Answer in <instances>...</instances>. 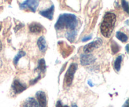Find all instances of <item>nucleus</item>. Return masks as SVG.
Segmentation results:
<instances>
[{
  "label": "nucleus",
  "mask_w": 129,
  "mask_h": 107,
  "mask_svg": "<svg viewBox=\"0 0 129 107\" xmlns=\"http://www.w3.org/2000/svg\"><path fill=\"white\" fill-rule=\"evenodd\" d=\"M103 44V41L100 38H96V39L91 42L89 43L83 48V51L84 54H89L91 52H93L94 49H96L99 48Z\"/></svg>",
  "instance_id": "4"
},
{
  "label": "nucleus",
  "mask_w": 129,
  "mask_h": 107,
  "mask_svg": "<svg viewBox=\"0 0 129 107\" xmlns=\"http://www.w3.org/2000/svg\"><path fill=\"white\" fill-rule=\"evenodd\" d=\"M54 5H52L49 8L45 10H42L39 11V14L44 17L47 18L49 20H52L53 19L54 13Z\"/></svg>",
  "instance_id": "9"
},
{
  "label": "nucleus",
  "mask_w": 129,
  "mask_h": 107,
  "mask_svg": "<svg viewBox=\"0 0 129 107\" xmlns=\"http://www.w3.org/2000/svg\"><path fill=\"white\" fill-rule=\"evenodd\" d=\"M77 33H78V31L76 29L74 30H70L66 33V37L71 43H73L75 40Z\"/></svg>",
  "instance_id": "14"
},
{
  "label": "nucleus",
  "mask_w": 129,
  "mask_h": 107,
  "mask_svg": "<svg viewBox=\"0 0 129 107\" xmlns=\"http://www.w3.org/2000/svg\"><path fill=\"white\" fill-rule=\"evenodd\" d=\"M123 57L122 55H119L117 57L114 62V69L117 72H119L121 68V64H122Z\"/></svg>",
  "instance_id": "16"
},
{
  "label": "nucleus",
  "mask_w": 129,
  "mask_h": 107,
  "mask_svg": "<svg viewBox=\"0 0 129 107\" xmlns=\"http://www.w3.org/2000/svg\"><path fill=\"white\" fill-rule=\"evenodd\" d=\"M1 28H2V23L0 22V31H1Z\"/></svg>",
  "instance_id": "29"
},
{
  "label": "nucleus",
  "mask_w": 129,
  "mask_h": 107,
  "mask_svg": "<svg viewBox=\"0 0 129 107\" xmlns=\"http://www.w3.org/2000/svg\"><path fill=\"white\" fill-rule=\"evenodd\" d=\"M37 45L39 50L42 52H45L47 49V45L46 40H45L44 37H40L37 40Z\"/></svg>",
  "instance_id": "12"
},
{
  "label": "nucleus",
  "mask_w": 129,
  "mask_h": 107,
  "mask_svg": "<svg viewBox=\"0 0 129 107\" xmlns=\"http://www.w3.org/2000/svg\"><path fill=\"white\" fill-rule=\"evenodd\" d=\"M40 77H41V76H40V74H39V75L37 76V78H35V79H32V80L30 81V84H31V85H33V84H35V83H36L39 80V79H40Z\"/></svg>",
  "instance_id": "21"
},
{
  "label": "nucleus",
  "mask_w": 129,
  "mask_h": 107,
  "mask_svg": "<svg viewBox=\"0 0 129 107\" xmlns=\"http://www.w3.org/2000/svg\"><path fill=\"white\" fill-rule=\"evenodd\" d=\"M25 55H26V53H25L24 51H22V50H21V51H19L18 52V54L15 55V57H14V59H13L14 64H15V65H17L18 63L19 60L20 59V58L22 57H23V56H25Z\"/></svg>",
  "instance_id": "18"
},
{
  "label": "nucleus",
  "mask_w": 129,
  "mask_h": 107,
  "mask_svg": "<svg viewBox=\"0 0 129 107\" xmlns=\"http://www.w3.org/2000/svg\"><path fill=\"white\" fill-rule=\"evenodd\" d=\"M96 59L93 55L91 54H84L81 55L80 63L82 65H88L95 62Z\"/></svg>",
  "instance_id": "7"
},
{
  "label": "nucleus",
  "mask_w": 129,
  "mask_h": 107,
  "mask_svg": "<svg viewBox=\"0 0 129 107\" xmlns=\"http://www.w3.org/2000/svg\"><path fill=\"white\" fill-rule=\"evenodd\" d=\"M2 47H3L2 42H1V40H0V51H1V50H2Z\"/></svg>",
  "instance_id": "26"
},
{
  "label": "nucleus",
  "mask_w": 129,
  "mask_h": 107,
  "mask_svg": "<svg viewBox=\"0 0 129 107\" xmlns=\"http://www.w3.org/2000/svg\"><path fill=\"white\" fill-rule=\"evenodd\" d=\"M122 107H128V99H127L125 101V103H124V104L123 105V106Z\"/></svg>",
  "instance_id": "24"
},
{
  "label": "nucleus",
  "mask_w": 129,
  "mask_h": 107,
  "mask_svg": "<svg viewBox=\"0 0 129 107\" xmlns=\"http://www.w3.org/2000/svg\"><path fill=\"white\" fill-rule=\"evenodd\" d=\"M78 69V64L76 63H72L69 65L65 75V83L67 86H70L73 83L74 76Z\"/></svg>",
  "instance_id": "3"
},
{
  "label": "nucleus",
  "mask_w": 129,
  "mask_h": 107,
  "mask_svg": "<svg viewBox=\"0 0 129 107\" xmlns=\"http://www.w3.org/2000/svg\"><path fill=\"white\" fill-rule=\"evenodd\" d=\"M116 37L122 42H127V40H128L127 35L124 33L121 32V31H117V33H116Z\"/></svg>",
  "instance_id": "17"
},
{
  "label": "nucleus",
  "mask_w": 129,
  "mask_h": 107,
  "mask_svg": "<svg viewBox=\"0 0 129 107\" xmlns=\"http://www.w3.org/2000/svg\"><path fill=\"white\" fill-rule=\"evenodd\" d=\"M55 107H69V106L68 105H64V104H62V102L60 101H57Z\"/></svg>",
  "instance_id": "22"
},
{
  "label": "nucleus",
  "mask_w": 129,
  "mask_h": 107,
  "mask_svg": "<svg viewBox=\"0 0 129 107\" xmlns=\"http://www.w3.org/2000/svg\"><path fill=\"white\" fill-rule=\"evenodd\" d=\"M39 5V1H38L26 0V1H25L23 3H20L19 6H20V8L21 10H25V9L28 8L30 9L31 11L35 13Z\"/></svg>",
  "instance_id": "5"
},
{
  "label": "nucleus",
  "mask_w": 129,
  "mask_h": 107,
  "mask_svg": "<svg viewBox=\"0 0 129 107\" xmlns=\"http://www.w3.org/2000/svg\"><path fill=\"white\" fill-rule=\"evenodd\" d=\"M122 5L123 10L125 11L127 13H128V3L126 1H122Z\"/></svg>",
  "instance_id": "20"
},
{
  "label": "nucleus",
  "mask_w": 129,
  "mask_h": 107,
  "mask_svg": "<svg viewBox=\"0 0 129 107\" xmlns=\"http://www.w3.org/2000/svg\"><path fill=\"white\" fill-rule=\"evenodd\" d=\"M37 70H39V71L42 73H44L46 70V64L44 59H40L38 62V66L37 67Z\"/></svg>",
  "instance_id": "15"
},
{
  "label": "nucleus",
  "mask_w": 129,
  "mask_h": 107,
  "mask_svg": "<svg viewBox=\"0 0 129 107\" xmlns=\"http://www.w3.org/2000/svg\"><path fill=\"white\" fill-rule=\"evenodd\" d=\"M71 107H78V106H77L76 104H72Z\"/></svg>",
  "instance_id": "28"
},
{
  "label": "nucleus",
  "mask_w": 129,
  "mask_h": 107,
  "mask_svg": "<svg viewBox=\"0 0 129 107\" xmlns=\"http://www.w3.org/2000/svg\"><path fill=\"white\" fill-rule=\"evenodd\" d=\"M27 86L24 83H21L18 79H15L13 82L12 86H11V89L14 92L15 94H20L22 93L23 91H25L26 89Z\"/></svg>",
  "instance_id": "6"
},
{
  "label": "nucleus",
  "mask_w": 129,
  "mask_h": 107,
  "mask_svg": "<svg viewBox=\"0 0 129 107\" xmlns=\"http://www.w3.org/2000/svg\"><path fill=\"white\" fill-rule=\"evenodd\" d=\"M111 49H112V51L113 54H115L119 52L120 47L116 42L112 41V44H111Z\"/></svg>",
  "instance_id": "19"
},
{
  "label": "nucleus",
  "mask_w": 129,
  "mask_h": 107,
  "mask_svg": "<svg viewBox=\"0 0 129 107\" xmlns=\"http://www.w3.org/2000/svg\"><path fill=\"white\" fill-rule=\"evenodd\" d=\"M44 26L39 23H31L30 25H29V30L31 33H40L41 31H43L44 30Z\"/></svg>",
  "instance_id": "11"
},
{
  "label": "nucleus",
  "mask_w": 129,
  "mask_h": 107,
  "mask_svg": "<svg viewBox=\"0 0 129 107\" xmlns=\"http://www.w3.org/2000/svg\"><path fill=\"white\" fill-rule=\"evenodd\" d=\"M1 64H2V63H1V59H0V67H1Z\"/></svg>",
  "instance_id": "30"
},
{
  "label": "nucleus",
  "mask_w": 129,
  "mask_h": 107,
  "mask_svg": "<svg viewBox=\"0 0 129 107\" xmlns=\"http://www.w3.org/2000/svg\"><path fill=\"white\" fill-rule=\"evenodd\" d=\"M128 44H127V46H126V50H127V54H128Z\"/></svg>",
  "instance_id": "27"
},
{
  "label": "nucleus",
  "mask_w": 129,
  "mask_h": 107,
  "mask_svg": "<svg viewBox=\"0 0 129 107\" xmlns=\"http://www.w3.org/2000/svg\"><path fill=\"white\" fill-rule=\"evenodd\" d=\"M36 98L37 99V103L39 104V107H46L47 104V97L45 93L42 91H39L36 93L35 94Z\"/></svg>",
  "instance_id": "8"
},
{
  "label": "nucleus",
  "mask_w": 129,
  "mask_h": 107,
  "mask_svg": "<svg viewBox=\"0 0 129 107\" xmlns=\"http://www.w3.org/2000/svg\"><path fill=\"white\" fill-rule=\"evenodd\" d=\"M78 20L76 15L70 13H64L60 15L58 18L55 23V28L59 30L64 28L74 30L78 26Z\"/></svg>",
  "instance_id": "1"
},
{
  "label": "nucleus",
  "mask_w": 129,
  "mask_h": 107,
  "mask_svg": "<svg viewBox=\"0 0 129 107\" xmlns=\"http://www.w3.org/2000/svg\"><path fill=\"white\" fill-rule=\"evenodd\" d=\"M91 39H92V35H89V36H86L85 37L83 38V39H82V42H84L88 41V40H90Z\"/></svg>",
  "instance_id": "23"
},
{
  "label": "nucleus",
  "mask_w": 129,
  "mask_h": 107,
  "mask_svg": "<svg viewBox=\"0 0 129 107\" xmlns=\"http://www.w3.org/2000/svg\"><path fill=\"white\" fill-rule=\"evenodd\" d=\"M62 44H60V42H59L58 44H59V46H60V52L62 54V56L64 57H66L68 55H70L71 52L72 51V49H71V47L66 44V43L63 42H60Z\"/></svg>",
  "instance_id": "10"
},
{
  "label": "nucleus",
  "mask_w": 129,
  "mask_h": 107,
  "mask_svg": "<svg viewBox=\"0 0 129 107\" xmlns=\"http://www.w3.org/2000/svg\"><path fill=\"white\" fill-rule=\"evenodd\" d=\"M116 21L117 16L114 13H106L100 25V31L103 36L106 38L110 37L114 30Z\"/></svg>",
  "instance_id": "2"
},
{
  "label": "nucleus",
  "mask_w": 129,
  "mask_h": 107,
  "mask_svg": "<svg viewBox=\"0 0 129 107\" xmlns=\"http://www.w3.org/2000/svg\"><path fill=\"white\" fill-rule=\"evenodd\" d=\"M23 107H39V104L36 99L34 98H27L23 103Z\"/></svg>",
  "instance_id": "13"
},
{
  "label": "nucleus",
  "mask_w": 129,
  "mask_h": 107,
  "mask_svg": "<svg viewBox=\"0 0 129 107\" xmlns=\"http://www.w3.org/2000/svg\"><path fill=\"white\" fill-rule=\"evenodd\" d=\"M88 84H89V86H91V87H93V84H92V83H91V80H89L88 81Z\"/></svg>",
  "instance_id": "25"
}]
</instances>
